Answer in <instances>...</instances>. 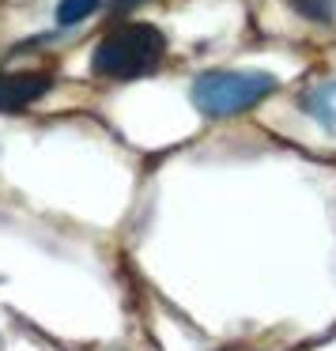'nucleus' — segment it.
Listing matches in <instances>:
<instances>
[{"mask_svg": "<svg viewBox=\"0 0 336 351\" xmlns=\"http://www.w3.org/2000/svg\"><path fill=\"white\" fill-rule=\"evenodd\" d=\"M302 110L310 117H317L328 132H336V84H325L317 91L302 95Z\"/></svg>", "mask_w": 336, "mask_h": 351, "instance_id": "nucleus-4", "label": "nucleus"}, {"mask_svg": "<svg viewBox=\"0 0 336 351\" xmlns=\"http://www.w3.org/2000/svg\"><path fill=\"white\" fill-rule=\"evenodd\" d=\"M102 8V0H61L57 4V23L61 27H76L84 19H91Z\"/></svg>", "mask_w": 336, "mask_h": 351, "instance_id": "nucleus-5", "label": "nucleus"}, {"mask_svg": "<svg viewBox=\"0 0 336 351\" xmlns=\"http://www.w3.org/2000/svg\"><path fill=\"white\" fill-rule=\"evenodd\" d=\"M167 57V34L152 23H125L110 31L91 53V69L106 80H144L159 72Z\"/></svg>", "mask_w": 336, "mask_h": 351, "instance_id": "nucleus-1", "label": "nucleus"}, {"mask_svg": "<svg viewBox=\"0 0 336 351\" xmlns=\"http://www.w3.org/2000/svg\"><path fill=\"white\" fill-rule=\"evenodd\" d=\"M125 4H136V0H117V8H125Z\"/></svg>", "mask_w": 336, "mask_h": 351, "instance_id": "nucleus-7", "label": "nucleus"}, {"mask_svg": "<svg viewBox=\"0 0 336 351\" xmlns=\"http://www.w3.org/2000/svg\"><path fill=\"white\" fill-rule=\"evenodd\" d=\"M291 4H295V12L298 16H306V19H317V23H328V19L336 16V4L333 0H291Z\"/></svg>", "mask_w": 336, "mask_h": 351, "instance_id": "nucleus-6", "label": "nucleus"}, {"mask_svg": "<svg viewBox=\"0 0 336 351\" xmlns=\"http://www.w3.org/2000/svg\"><path fill=\"white\" fill-rule=\"evenodd\" d=\"M53 87L46 72H0V114H19L34 106Z\"/></svg>", "mask_w": 336, "mask_h": 351, "instance_id": "nucleus-3", "label": "nucleus"}, {"mask_svg": "<svg viewBox=\"0 0 336 351\" xmlns=\"http://www.w3.org/2000/svg\"><path fill=\"white\" fill-rule=\"evenodd\" d=\"M280 87V80L261 69H230V72H204L193 80V106L204 117H235L253 110Z\"/></svg>", "mask_w": 336, "mask_h": 351, "instance_id": "nucleus-2", "label": "nucleus"}]
</instances>
